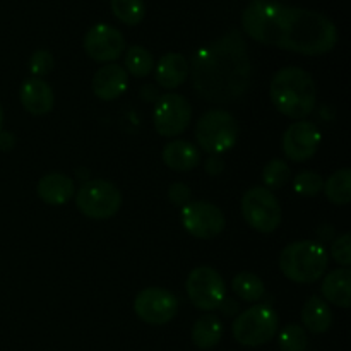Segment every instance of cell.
<instances>
[{"label": "cell", "instance_id": "cell-1", "mask_svg": "<svg viewBox=\"0 0 351 351\" xmlns=\"http://www.w3.org/2000/svg\"><path fill=\"white\" fill-rule=\"evenodd\" d=\"M245 34L267 47L300 55H324L338 43V29L324 14L271 0H254L242 14Z\"/></svg>", "mask_w": 351, "mask_h": 351}, {"label": "cell", "instance_id": "cell-2", "mask_svg": "<svg viewBox=\"0 0 351 351\" xmlns=\"http://www.w3.org/2000/svg\"><path fill=\"white\" fill-rule=\"evenodd\" d=\"M194 91L206 101L233 103L250 86L252 67L240 31L232 29L213 43L199 48L189 64Z\"/></svg>", "mask_w": 351, "mask_h": 351}, {"label": "cell", "instance_id": "cell-3", "mask_svg": "<svg viewBox=\"0 0 351 351\" xmlns=\"http://www.w3.org/2000/svg\"><path fill=\"white\" fill-rule=\"evenodd\" d=\"M269 95L278 112L295 120L311 115L317 101V88L312 75L293 65L280 69L273 75Z\"/></svg>", "mask_w": 351, "mask_h": 351}, {"label": "cell", "instance_id": "cell-4", "mask_svg": "<svg viewBox=\"0 0 351 351\" xmlns=\"http://www.w3.org/2000/svg\"><path fill=\"white\" fill-rule=\"evenodd\" d=\"M329 257L324 245L314 240H300L283 249L280 269L293 283L311 285L324 276Z\"/></svg>", "mask_w": 351, "mask_h": 351}, {"label": "cell", "instance_id": "cell-5", "mask_svg": "<svg viewBox=\"0 0 351 351\" xmlns=\"http://www.w3.org/2000/svg\"><path fill=\"white\" fill-rule=\"evenodd\" d=\"M239 122L226 110H209L195 125V139L202 151L223 154L232 149L239 139Z\"/></svg>", "mask_w": 351, "mask_h": 351}, {"label": "cell", "instance_id": "cell-6", "mask_svg": "<svg viewBox=\"0 0 351 351\" xmlns=\"http://www.w3.org/2000/svg\"><path fill=\"white\" fill-rule=\"evenodd\" d=\"M278 329H280V317L276 311L263 304L243 311L232 326L233 338L237 339V343L250 348L269 343L276 336Z\"/></svg>", "mask_w": 351, "mask_h": 351}, {"label": "cell", "instance_id": "cell-7", "mask_svg": "<svg viewBox=\"0 0 351 351\" xmlns=\"http://www.w3.org/2000/svg\"><path fill=\"white\" fill-rule=\"evenodd\" d=\"M242 216L259 233H273L283 219L280 201L266 187H252L242 195Z\"/></svg>", "mask_w": 351, "mask_h": 351}, {"label": "cell", "instance_id": "cell-8", "mask_svg": "<svg viewBox=\"0 0 351 351\" xmlns=\"http://www.w3.org/2000/svg\"><path fill=\"white\" fill-rule=\"evenodd\" d=\"M75 206L91 219H108L119 213L122 194L119 187L108 180H89L81 185L75 194Z\"/></svg>", "mask_w": 351, "mask_h": 351}, {"label": "cell", "instance_id": "cell-9", "mask_svg": "<svg viewBox=\"0 0 351 351\" xmlns=\"http://www.w3.org/2000/svg\"><path fill=\"white\" fill-rule=\"evenodd\" d=\"M189 300L199 311L213 312L223 304L226 298V285L221 274L209 266L195 267L187 276Z\"/></svg>", "mask_w": 351, "mask_h": 351}, {"label": "cell", "instance_id": "cell-10", "mask_svg": "<svg viewBox=\"0 0 351 351\" xmlns=\"http://www.w3.org/2000/svg\"><path fill=\"white\" fill-rule=\"evenodd\" d=\"M191 103L177 93H167L160 96L154 105V129L163 137H175L184 134L191 123Z\"/></svg>", "mask_w": 351, "mask_h": 351}, {"label": "cell", "instance_id": "cell-11", "mask_svg": "<svg viewBox=\"0 0 351 351\" xmlns=\"http://www.w3.org/2000/svg\"><path fill=\"white\" fill-rule=\"evenodd\" d=\"M134 312L149 326H163L173 321L178 312V300L171 291L160 287H149L139 291L134 300Z\"/></svg>", "mask_w": 351, "mask_h": 351}, {"label": "cell", "instance_id": "cell-12", "mask_svg": "<svg viewBox=\"0 0 351 351\" xmlns=\"http://www.w3.org/2000/svg\"><path fill=\"white\" fill-rule=\"evenodd\" d=\"M182 225L195 239L209 240L225 230L226 219L221 209L211 202H189L182 208Z\"/></svg>", "mask_w": 351, "mask_h": 351}, {"label": "cell", "instance_id": "cell-13", "mask_svg": "<svg viewBox=\"0 0 351 351\" xmlns=\"http://www.w3.org/2000/svg\"><path fill=\"white\" fill-rule=\"evenodd\" d=\"M322 134L314 123L305 122H293L283 134V146L285 156L295 163H304L308 161L315 153H317L319 146H321Z\"/></svg>", "mask_w": 351, "mask_h": 351}, {"label": "cell", "instance_id": "cell-14", "mask_svg": "<svg viewBox=\"0 0 351 351\" xmlns=\"http://www.w3.org/2000/svg\"><path fill=\"white\" fill-rule=\"evenodd\" d=\"M84 50L95 62H115L125 50L123 34L110 24H96L84 36Z\"/></svg>", "mask_w": 351, "mask_h": 351}, {"label": "cell", "instance_id": "cell-15", "mask_svg": "<svg viewBox=\"0 0 351 351\" xmlns=\"http://www.w3.org/2000/svg\"><path fill=\"white\" fill-rule=\"evenodd\" d=\"M129 88V74L119 64L103 65L93 75L91 89L96 98L103 101H113L120 98Z\"/></svg>", "mask_w": 351, "mask_h": 351}, {"label": "cell", "instance_id": "cell-16", "mask_svg": "<svg viewBox=\"0 0 351 351\" xmlns=\"http://www.w3.org/2000/svg\"><path fill=\"white\" fill-rule=\"evenodd\" d=\"M19 99L24 110L36 117L50 113L55 103L53 89L41 77L26 79L19 89Z\"/></svg>", "mask_w": 351, "mask_h": 351}, {"label": "cell", "instance_id": "cell-17", "mask_svg": "<svg viewBox=\"0 0 351 351\" xmlns=\"http://www.w3.org/2000/svg\"><path fill=\"white\" fill-rule=\"evenodd\" d=\"M36 192L45 204L64 206L74 197L75 184L69 175L48 173L40 178Z\"/></svg>", "mask_w": 351, "mask_h": 351}, {"label": "cell", "instance_id": "cell-18", "mask_svg": "<svg viewBox=\"0 0 351 351\" xmlns=\"http://www.w3.org/2000/svg\"><path fill=\"white\" fill-rule=\"evenodd\" d=\"M163 163L173 171H191L201 163V153L192 143L184 139H175L165 146Z\"/></svg>", "mask_w": 351, "mask_h": 351}, {"label": "cell", "instance_id": "cell-19", "mask_svg": "<svg viewBox=\"0 0 351 351\" xmlns=\"http://www.w3.org/2000/svg\"><path fill=\"white\" fill-rule=\"evenodd\" d=\"M189 62L182 53H165L156 65V81L161 88L175 89L187 81Z\"/></svg>", "mask_w": 351, "mask_h": 351}, {"label": "cell", "instance_id": "cell-20", "mask_svg": "<svg viewBox=\"0 0 351 351\" xmlns=\"http://www.w3.org/2000/svg\"><path fill=\"white\" fill-rule=\"evenodd\" d=\"M322 295L332 305L348 308L351 304V271L348 267L335 269L328 273L321 287Z\"/></svg>", "mask_w": 351, "mask_h": 351}, {"label": "cell", "instance_id": "cell-21", "mask_svg": "<svg viewBox=\"0 0 351 351\" xmlns=\"http://www.w3.org/2000/svg\"><path fill=\"white\" fill-rule=\"evenodd\" d=\"M302 322L314 335H322V332L329 331L332 324V312L328 302L315 295L308 298L302 308Z\"/></svg>", "mask_w": 351, "mask_h": 351}, {"label": "cell", "instance_id": "cell-22", "mask_svg": "<svg viewBox=\"0 0 351 351\" xmlns=\"http://www.w3.org/2000/svg\"><path fill=\"white\" fill-rule=\"evenodd\" d=\"M223 324L221 319L215 314H204L195 321L192 328V341L197 348L211 350L221 341Z\"/></svg>", "mask_w": 351, "mask_h": 351}, {"label": "cell", "instance_id": "cell-23", "mask_svg": "<svg viewBox=\"0 0 351 351\" xmlns=\"http://www.w3.org/2000/svg\"><path fill=\"white\" fill-rule=\"evenodd\" d=\"M326 197L336 206H346L351 201V171L350 168H343L332 173L324 182Z\"/></svg>", "mask_w": 351, "mask_h": 351}, {"label": "cell", "instance_id": "cell-24", "mask_svg": "<svg viewBox=\"0 0 351 351\" xmlns=\"http://www.w3.org/2000/svg\"><path fill=\"white\" fill-rule=\"evenodd\" d=\"M232 290L235 291V295L240 300L247 302V304L259 302L264 297V293H266V287H264L263 280L256 276V274L249 273V271L239 273L233 278Z\"/></svg>", "mask_w": 351, "mask_h": 351}, {"label": "cell", "instance_id": "cell-25", "mask_svg": "<svg viewBox=\"0 0 351 351\" xmlns=\"http://www.w3.org/2000/svg\"><path fill=\"white\" fill-rule=\"evenodd\" d=\"M125 71L127 74H132L134 77H146L154 69V58L149 50H146L141 45H134L125 53Z\"/></svg>", "mask_w": 351, "mask_h": 351}, {"label": "cell", "instance_id": "cell-26", "mask_svg": "<svg viewBox=\"0 0 351 351\" xmlns=\"http://www.w3.org/2000/svg\"><path fill=\"white\" fill-rule=\"evenodd\" d=\"M112 12L127 26H137L146 16L144 0H112Z\"/></svg>", "mask_w": 351, "mask_h": 351}, {"label": "cell", "instance_id": "cell-27", "mask_svg": "<svg viewBox=\"0 0 351 351\" xmlns=\"http://www.w3.org/2000/svg\"><path fill=\"white\" fill-rule=\"evenodd\" d=\"M291 178V170L283 160H271L263 170V182L266 189H281Z\"/></svg>", "mask_w": 351, "mask_h": 351}, {"label": "cell", "instance_id": "cell-28", "mask_svg": "<svg viewBox=\"0 0 351 351\" xmlns=\"http://www.w3.org/2000/svg\"><path fill=\"white\" fill-rule=\"evenodd\" d=\"M308 338L307 331L298 324L285 326L280 332V350L281 351H307Z\"/></svg>", "mask_w": 351, "mask_h": 351}, {"label": "cell", "instance_id": "cell-29", "mask_svg": "<svg viewBox=\"0 0 351 351\" xmlns=\"http://www.w3.org/2000/svg\"><path fill=\"white\" fill-rule=\"evenodd\" d=\"M293 189L304 197H315L324 189V178L315 171H300L293 180Z\"/></svg>", "mask_w": 351, "mask_h": 351}, {"label": "cell", "instance_id": "cell-30", "mask_svg": "<svg viewBox=\"0 0 351 351\" xmlns=\"http://www.w3.org/2000/svg\"><path fill=\"white\" fill-rule=\"evenodd\" d=\"M53 69V57L47 50H36L29 58V71L34 77H43Z\"/></svg>", "mask_w": 351, "mask_h": 351}, {"label": "cell", "instance_id": "cell-31", "mask_svg": "<svg viewBox=\"0 0 351 351\" xmlns=\"http://www.w3.org/2000/svg\"><path fill=\"white\" fill-rule=\"evenodd\" d=\"M332 259L336 261L341 266L348 267L351 264V235L350 233H345V235L338 237L332 243Z\"/></svg>", "mask_w": 351, "mask_h": 351}, {"label": "cell", "instance_id": "cell-32", "mask_svg": "<svg viewBox=\"0 0 351 351\" xmlns=\"http://www.w3.org/2000/svg\"><path fill=\"white\" fill-rule=\"evenodd\" d=\"M168 199H170L173 204L182 206V208H184L185 204L191 202V189H189L185 184H182V182L171 184L170 189H168Z\"/></svg>", "mask_w": 351, "mask_h": 351}, {"label": "cell", "instance_id": "cell-33", "mask_svg": "<svg viewBox=\"0 0 351 351\" xmlns=\"http://www.w3.org/2000/svg\"><path fill=\"white\" fill-rule=\"evenodd\" d=\"M204 168L209 175L218 177V175L225 170V161H223V158L219 156V154H211V156L208 158V161L204 163Z\"/></svg>", "mask_w": 351, "mask_h": 351}, {"label": "cell", "instance_id": "cell-34", "mask_svg": "<svg viewBox=\"0 0 351 351\" xmlns=\"http://www.w3.org/2000/svg\"><path fill=\"white\" fill-rule=\"evenodd\" d=\"M16 146V136L12 132H3L0 130V151H12Z\"/></svg>", "mask_w": 351, "mask_h": 351}, {"label": "cell", "instance_id": "cell-35", "mask_svg": "<svg viewBox=\"0 0 351 351\" xmlns=\"http://www.w3.org/2000/svg\"><path fill=\"white\" fill-rule=\"evenodd\" d=\"M219 311H223V314L225 315H233L239 312V305H237L235 300H232V298H225L223 300V304L219 305Z\"/></svg>", "mask_w": 351, "mask_h": 351}, {"label": "cell", "instance_id": "cell-36", "mask_svg": "<svg viewBox=\"0 0 351 351\" xmlns=\"http://www.w3.org/2000/svg\"><path fill=\"white\" fill-rule=\"evenodd\" d=\"M2 125H3V110L2 106H0V130H2Z\"/></svg>", "mask_w": 351, "mask_h": 351}]
</instances>
